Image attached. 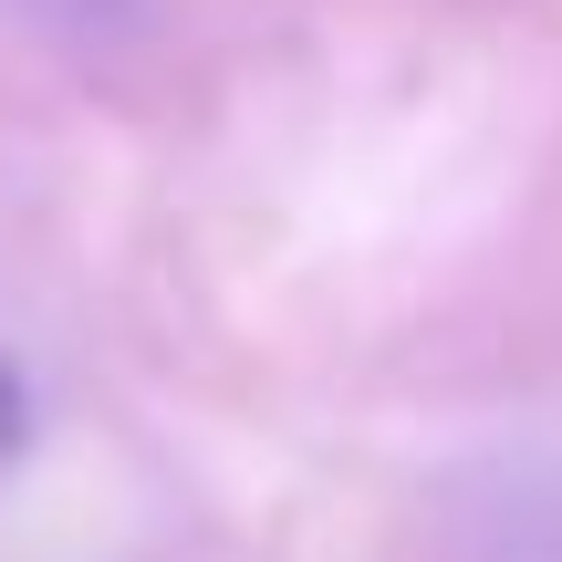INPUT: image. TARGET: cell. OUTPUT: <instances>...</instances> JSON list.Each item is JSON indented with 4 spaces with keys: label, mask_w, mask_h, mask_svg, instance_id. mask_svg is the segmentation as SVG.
I'll list each match as a JSON object with an SVG mask.
<instances>
[{
    "label": "cell",
    "mask_w": 562,
    "mask_h": 562,
    "mask_svg": "<svg viewBox=\"0 0 562 562\" xmlns=\"http://www.w3.org/2000/svg\"><path fill=\"white\" fill-rule=\"evenodd\" d=\"M21 11H32V21H53L63 42H115L125 21L146 11V0H21Z\"/></svg>",
    "instance_id": "1"
},
{
    "label": "cell",
    "mask_w": 562,
    "mask_h": 562,
    "mask_svg": "<svg viewBox=\"0 0 562 562\" xmlns=\"http://www.w3.org/2000/svg\"><path fill=\"white\" fill-rule=\"evenodd\" d=\"M21 448H32V385H21V364L0 355V469H11Z\"/></svg>",
    "instance_id": "2"
}]
</instances>
